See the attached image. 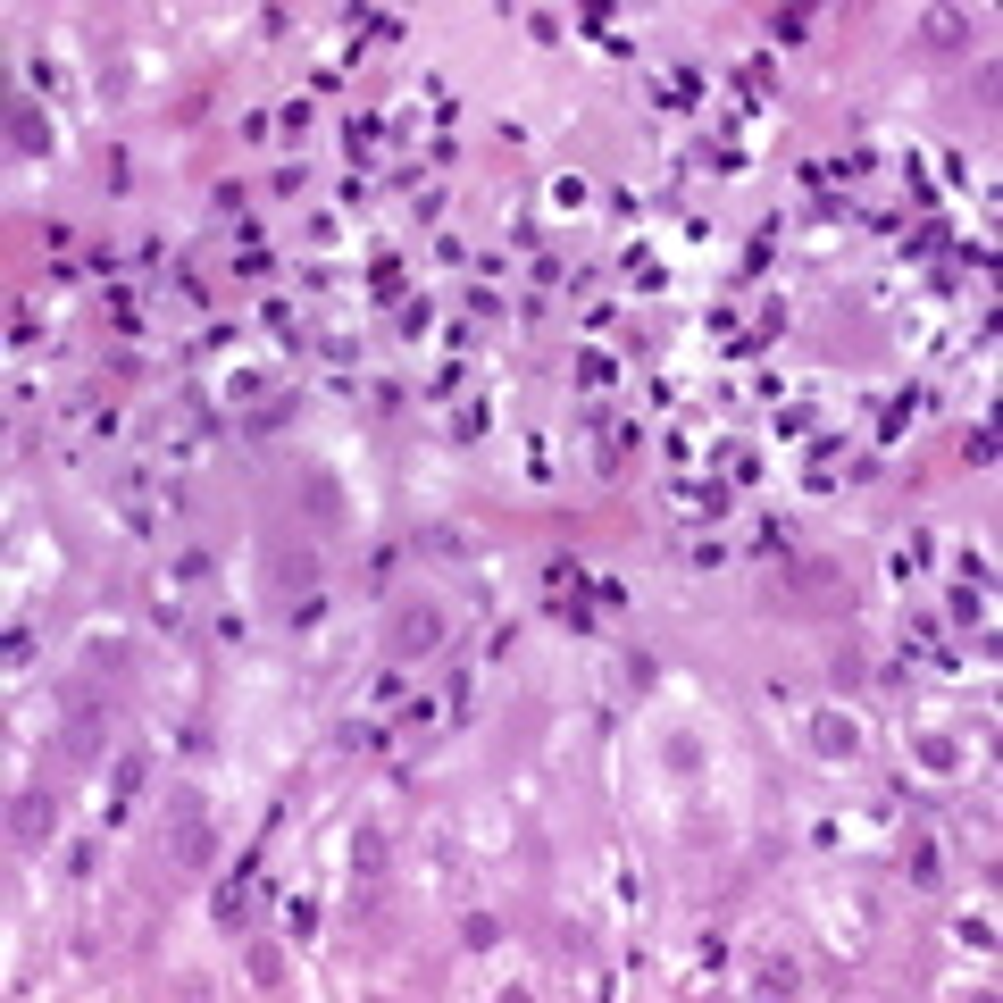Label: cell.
<instances>
[{"label":"cell","instance_id":"obj_1","mask_svg":"<svg viewBox=\"0 0 1003 1003\" xmlns=\"http://www.w3.org/2000/svg\"><path fill=\"white\" fill-rule=\"evenodd\" d=\"M912 410H920V393H903V402H886V410H878V443H903V427H912Z\"/></svg>","mask_w":1003,"mask_h":1003},{"label":"cell","instance_id":"obj_2","mask_svg":"<svg viewBox=\"0 0 1003 1003\" xmlns=\"http://www.w3.org/2000/svg\"><path fill=\"white\" fill-rule=\"evenodd\" d=\"M678 502H686V510H703V519H719V510H728V485H719V477H703V485H686Z\"/></svg>","mask_w":1003,"mask_h":1003},{"label":"cell","instance_id":"obj_3","mask_svg":"<svg viewBox=\"0 0 1003 1003\" xmlns=\"http://www.w3.org/2000/svg\"><path fill=\"white\" fill-rule=\"evenodd\" d=\"M9 134H17V151H34V159H42V151H51V126H42V118H34V109H17V126H9Z\"/></svg>","mask_w":1003,"mask_h":1003},{"label":"cell","instance_id":"obj_4","mask_svg":"<svg viewBox=\"0 0 1003 1003\" xmlns=\"http://www.w3.org/2000/svg\"><path fill=\"white\" fill-rule=\"evenodd\" d=\"M769 42H811V17L803 9H778V17H769Z\"/></svg>","mask_w":1003,"mask_h":1003},{"label":"cell","instance_id":"obj_5","mask_svg":"<svg viewBox=\"0 0 1003 1003\" xmlns=\"http://www.w3.org/2000/svg\"><path fill=\"white\" fill-rule=\"evenodd\" d=\"M9 820H17V845H42V803H17Z\"/></svg>","mask_w":1003,"mask_h":1003},{"label":"cell","instance_id":"obj_6","mask_svg":"<svg viewBox=\"0 0 1003 1003\" xmlns=\"http://www.w3.org/2000/svg\"><path fill=\"white\" fill-rule=\"evenodd\" d=\"M577 377H586V385H611L619 360H611V352H586V360H577Z\"/></svg>","mask_w":1003,"mask_h":1003},{"label":"cell","instance_id":"obj_7","mask_svg":"<svg viewBox=\"0 0 1003 1003\" xmlns=\"http://www.w3.org/2000/svg\"><path fill=\"white\" fill-rule=\"evenodd\" d=\"M694 962H703V978H711L719 962H728V937H694Z\"/></svg>","mask_w":1003,"mask_h":1003}]
</instances>
